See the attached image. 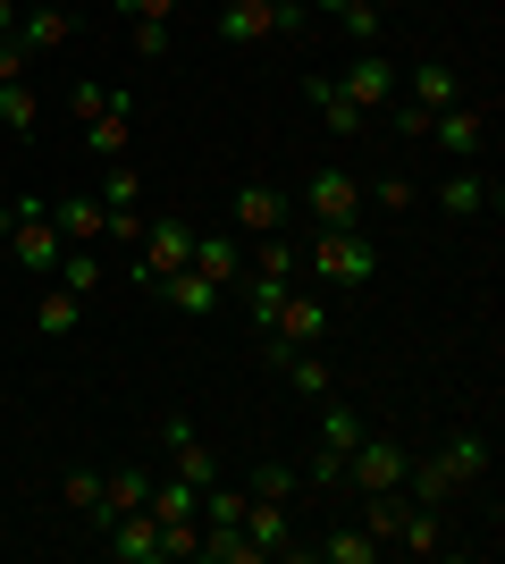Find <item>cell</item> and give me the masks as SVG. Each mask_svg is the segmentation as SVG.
<instances>
[{
	"instance_id": "1",
	"label": "cell",
	"mask_w": 505,
	"mask_h": 564,
	"mask_svg": "<svg viewBox=\"0 0 505 564\" xmlns=\"http://www.w3.org/2000/svg\"><path fill=\"white\" fill-rule=\"evenodd\" d=\"M304 279L312 286H371L380 279V245L362 228H312V245H304Z\"/></svg>"
},
{
	"instance_id": "2",
	"label": "cell",
	"mask_w": 505,
	"mask_h": 564,
	"mask_svg": "<svg viewBox=\"0 0 505 564\" xmlns=\"http://www.w3.org/2000/svg\"><path fill=\"white\" fill-rule=\"evenodd\" d=\"M186 261H194V219L161 212V219H144V245H135V261H127V279L152 295V286H161L168 270H186Z\"/></svg>"
},
{
	"instance_id": "3",
	"label": "cell",
	"mask_w": 505,
	"mask_h": 564,
	"mask_svg": "<svg viewBox=\"0 0 505 564\" xmlns=\"http://www.w3.org/2000/svg\"><path fill=\"white\" fill-rule=\"evenodd\" d=\"M304 212H312V228H362V177L354 169H312Z\"/></svg>"
},
{
	"instance_id": "4",
	"label": "cell",
	"mask_w": 505,
	"mask_h": 564,
	"mask_svg": "<svg viewBox=\"0 0 505 564\" xmlns=\"http://www.w3.org/2000/svg\"><path fill=\"white\" fill-rule=\"evenodd\" d=\"M101 556L110 564H168V531L152 506H135V514H119L110 531H101Z\"/></svg>"
},
{
	"instance_id": "5",
	"label": "cell",
	"mask_w": 505,
	"mask_h": 564,
	"mask_svg": "<svg viewBox=\"0 0 505 564\" xmlns=\"http://www.w3.org/2000/svg\"><path fill=\"white\" fill-rule=\"evenodd\" d=\"M396 85H405V68H396V59H387V51H354V68L337 76V94L354 101L362 118H380L387 101H396Z\"/></svg>"
},
{
	"instance_id": "6",
	"label": "cell",
	"mask_w": 505,
	"mask_h": 564,
	"mask_svg": "<svg viewBox=\"0 0 505 564\" xmlns=\"http://www.w3.org/2000/svg\"><path fill=\"white\" fill-rule=\"evenodd\" d=\"M421 143H438L447 161H481L488 110H481V101H447V110H430V135H421Z\"/></svg>"
},
{
	"instance_id": "7",
	"label": "cell",
	"mask_w": 505,
	"mask_h": 564,
	"mask_svg": "<svg viewBox=\"0 0 505 564\" xmlns=\"http://www.w3.org/2000/svg\"><path fill=\"white\" fill-rule=\"evenodd\" d=\"M405 464H413V455L396 447V438H380V430H371V438L345 455V489H362V497H371V489H405Z\"/></svg>"
},
{
	"instance_id": "8",
	"label": "cell",
	"mask_w": 505,
	"mask_h": 564,
	"mask_svg": "<svg viewBox=\"0 0 505 564\" xmlns=\"http://www.w3.org/2000/svg\"><path fill=\"white\" fill-rule=\"evenodd\" d=\"M320 337H329V295L287 286V304H278V321H270V346H320Z\"/></svg>"
},
{
	"instance_id": "9",
	"label": "cell",
	"mask_w": 505,
	"mask_h": 564,
	"mask_svg": "<svg viewBox=\"0 0 505 564\" xmlns=\"http://www.w3.org/2000/svg\"><path fill=\"white\" fill-rule=\"evenodd\" d=\"M228 228H237V236H278V228H287V194L270 186V177H244L237 203H228Z\"/></svg>"
},
{
	"instance_id": "10",
	"label": "cell",
	"mask_w": 505,
	"mask_h": 564,
	"mask_svg": "<svg viewBox=\"0 0 505 564\" xmlns=\"http://www.w3.org/2000/svg\"><path fill=\"white\" fill-rule=\"evenodd\" d=\"M430 203H438L447 219H481V212H497V177H488L481 161H455V177H447Z\"/></svg>"
},
{
	"instance_id": "11",
	"label": "cell",
	"mask_w": 505,
	"mask_h": 564,
	"mask_svg": "<svg viewBox=\"0 0 505 564\" xmlns=\"http://www.w3.org/2000/svg\"><path fill=\"white\" fill-rule=\"evenodd\" d=\"M186 270H202L211 286H237L244 279V236L237 228H194V261Z\"/></svg>"
},
{
	"instance_id": "12",
	"label": "cell",
	"mask_w": 505,
	"mask_h": 564,
	"mask_svg": "<svg viewBox=\"0 0 505 564\" xmlns=\"http://www.w3.org/2000/svg\"><path fill=\"white\" fill-rule=\"evenodd\" d=\"M85 152H94V161H127V152H135V101L127 94H110V110L85 118Z\"/></svg>"
},
{
	"instance_id": "13",
	"label": "cell",
	"mask_w": 505,
	"mask_h": 564,
	"mask_svg": "<svg viewBox=\"0 0 505 564\" xmlns=\"http://www.w3.org/2000/svg\"><path fill=\"white\" fill-rule=\"evenodd\" d=\"M270 362H278V379H287L295 397H312V404H329V397H337V371L320 362L312 346H270Z\"/></svg>"
},
{
	"instance_id": "14",
	"label": "cell",
	"mask_w": 505,
	"mask_h": 564,
	"mask_svg": "<svg viewBox=\"0 0 505 564\" xmlns=\"http://www.w3.org/2000/svg\"><path fill=\"white\" fill-rule=\"evenodd\" d=\"M76 34V18H68V0H34V9H18V43L43 59V51H59Z\"/></svg>"
},
{
	"instance_id": "15",
	"label": "cell",
	"mask_w": 505,
	"mask_h": 564,
	"mask_svg": "<svg viewBox=\"0 0 505 564\" xmlns=\"http://www.w3.org/2000/svg\"><path fill=\"white\" fill-rule=\"evenodd\" d=\"M9 245H18V270H43V279L59 270V253H68V236L51 228V212H43V219H18V228H9Z\"/></svg>"
},
{
	"instance_id": "16",
	"label": "cell",
	"mask_w": 505,
	"mask_h": 564,
	"mask_svg": "<svg viewBox=\"0 0 505 564\" xmlns=\"http://www.w3.org/2000/svg\"><path fill=\"white\" fill-rule=\"evenodd\" d=\"M152 295H161L168 312H186V321H202V312H219V286L202 279V270H168V279L152 286Z\"/></svg>"
},
{
	"instance_id": "17",
	"label": "cell",
	"mask_w": 505,
	"mask_h": 564,
	"mask_svg": "<svg viewBox=\"0 0 505 564\" xmlns=\"http://www.w3.org/2000/svg\"><path fill=\"white\" fill-rule=\"evenodd\" d=\"M430 464L447 471L455 489H463V480H481V471H488V430H455V438H447V447H438Z\"/></svg>"
},
{
	"instance_id": "18",
	"label": "cell",
	"mask_w": 505,
	"mask_h": 564,
	"mask_svg": "<svg viewBox=\"0 0 505 564\" xmlns=\"http://www.w3.org/2000/svg\"><path fill=\"white\" fill-rule=\"evenodd\" d=\"M304 94H312V110H320V127H329V135H362V127H371L354 101L337 94V76H304Z\"/></svg>"
},
{
	"instance_id": "19",
	"label": "cell",
	"mask_w": 505,
	"mask_h": 564,
	"mask_svg": "<svg viewBox=\"0 0 505 564\" xmlns=\"http://www.w3.org/2000/svg\"><path fill=\"white\" fill-rule=\"evenodd\" d=\"M51 228L68 236V245H94L110 228V212H101V194H68V203H51Z\"/></svg>"
},
{
	"instance_id": "20",
	"label": "cell",
	"mask_w": 505,
	"mask_h": 564,
	"mask_svg": "<svg viewBox=\"0 0 505 564\" xmlns=\"http://www.w3.org/2000/svg\"><path fill=\"white\" fill-rule=\"evenodd\" d=\"M387 547H405V556H438L447 547V514L438 506H405V522H396V540Z\"/></svg>"
},
{
	"instance_id": "21",
	"label": "cell",
	"mask_w": 505,
	"mask_h": 564,
	"mask_svg": "<svg viewBox=\"0 0 505 564\" xmlns=\"http://www.w3.org/2000/svg\"><path fill=\"white\" fill-rule=\"evenodd\" d=\"M219 34H228V43H270V34H278V9H270V0H228V9H219Z\"/></svg>"
},
{
	"instance_id": "22",
	"label": "cell",
	"mask_w": 505,
	"mask_h": 564,
	"mask_svg": "<svg viewBox=\"0 0 505 564\" xmlns=\"http://www.w3.org/2000/svg\"><path fill=\"white\" fill-rule=\"evenodd\" d=\"M244 540L262 547V556H287V506H270V497H244Z\"/></svg>"
},
{
	"instance_id": "23",
	"label": "cell",
	"mask_w": 505,
	"mask_h": 564,
	"mask_svg": "<svg viewBox=\"0 0 505 564\" xmlns=\"http://www.w3.org/2000/svg\"><path fill=\"white\" fill-rule=\"evenodd\" d=\"M295 279H270V270H244V321L270 337V321H278V304H287Z\"/></svg>"
},
{
	"instance_id": "24",
	"label": "cell",
	"mask_w": 505,
	"mask_h": 564,
	"mask_svg": "<svg viewBox=\"0 0 505 564\" xmlns=\"http://www.w3.org/2000/svg\"><path fill=\"white\" fill-rule=\"evenodd\" d=\"M405 101H421V110H447V101H463V76L447 68V59H430V68H413V94Z\"/></svg>"
},
{
	"instance_id": "25",
	"label": "cell",
	"mask_w": 505,
	"mask_h": 564,
	"mask_svg": "<svg viewBox=\"0 0 505 564\" xmlns=\"http://www.w3.org/2000/svg\"><path fill=\"white\" fill-rule=\"evenodd\" d=\"M253 270H270V279H304V245H295L287 228H278V236H253Z\"/></svg>"
},
{
	"instance_id": "26",
	"label": "cell",
	"mask_w": 505,
	"mask_h": 564,
	"mask_svg": "<svg viewBox=\"0 0 505 564\" xmlns=\"http://www.w3.org/2000/svg\"><path fill=\"white\" fill-rule=\"evenodd\" d=\"M0 127H9V135H34V127H43V101L25 94V76H0Z\"/></svg>"
},
{
	"instance_id": "27",
	"label": "cell",
	"mask_w": 505,
	"mask_h": 564,
	"mask_svg": "<svg viewBox=\"0 0 505 564\" xmlns=\"http://www.w3.org/2000/svg\"><path fill=\"white\" fill-rule=\"evenodd\" d=\"M51 279L68 286V295H94V286L110 279V270H101V253H94V245H68V253H59V270H51Z\"/></svg>"
},
{
	"instance_id": "28",
	"label": "cell",
	"mask_w": 505,
	"mask_h": 564,
	"mask_svg": "<svg viewBox=\"0 0 505 564\" xmlns=\"http://www.w3.org/2000/svg\"><path fill=\"white\" fill-rule=\"evenodd\" d=\"M101 212H144V169H135V161H110V177H101Z\"/></svg>"
},
{
	"instance_id": "29",
	"label": "cell",
	"mask_w": 505,
	"mask_h": 564,
	"mask_svg": "<svg viewBox=\"0 0 505 564\" xmlns=\"http://www.w3.org/2000/svg\"><path fill=\"white\" fill-rule=\"evenodd\" d=\"M76 321H85V295H68V286L51 279V295H43V304H34V329H51V337H68Z\"/></svg>"
},
{
	"instance_id": "30",
	"label": "cell",
	"mask_w": 505,
	"mask_h": 564,
	"mask_svg": "<svg viewBox=\"0 0 505 564\" xmlns=\"http://www.w3.org/2000/svg\"><path fill=\"white\" fill-rule=\"evenodd\" d=\"M362 438H371V422H362L354 404H329V413H320V447H337V455H354Z\"/></svg>"
},
{
	"instance_id": "31",
	"label": "cell",
	"mask_w": 505,
	"mask_h": 564,
	"mask_svg": "<svg viewBox=\"0 0 505 564\" xmlns=\"http://www.w3.org/2000/svg\"><path fill=\"white\" fill-rule=\"evenodd\" d=\"M312 556H320V564H371V556H380V540H371V531L354 522V531H329Z\"/></svg>"
},
{
	"instance_id": "32",
	"label": "cell",
	"mask_w": 505,
	"mask_h": 564,
	"mask_svg": "<svg viewBox=\"0 0 505 564\" xmlns=\"http://www.w3.org/2000/svg\"><path fill=\"white\" fill-rule=\"evenodd\" d=\"M168 471H177V480H194V489H211V480H219V455L202 447V438H186V447L168 455Z\"/></svg>"
},
{
	"instance_id": "33",
	"label": "cell",
	"mask_w": 505,
	"mask_h": 564,
	"mask_svg": "<svg viewBox=\"0 0 505 564\" xmlns=\"http://www.w3.org/2000/svg\"><path fill=\"white\" fill-rule=\"evenodd\" d=\"M219 522H244V489L237 480H211V489H202V531H219Z\"/></svg>"
},
{
	"instance_id": "34",
	"label": "cell",
	"mask_w": 505,
	"mask_h": 564,
	"mask_svg": "<svg viewBox=\"0 0 505 564\" xmlns=\"http://www.w3.org/2000/svg\"><path fill=\"white\" fill-rule=\"evenodd\" d=\"M295 489H304V480H295L287 464H262L253 480H244V497H270V506H295Z\"/></svg>"
},
{
	"instance_id": "35",
	"label": "cell",
	"mask_w": 505,
	"mask_h": 564,
	"mask_svg": "<svg viewBox=\"0 0 505 564\" xmlns=\"http://www.w3.org/2000/svg\"><path fill=\"white\" fill-rule=\"evenodd\" d=\"M59 497H68L76 514H85V522L101 531V471H68V480H59Z\"/></svg>"
},
{
	"instance_id": "36",
	"label": "cell",
	"mask_w": 505,
	"mask_h": 564,
	"mask_svg": "<svg viewBox=\"0 0 505 564\" xmlns=\"http://www.w3.org/2000/svg\"><path fill=\"white\" fill-rule=\"evenodd\" d=\"M304 480H312V489H345V455H337V447H312V455H304Z\"/></svg>"
},
{
	"instance_id": "37",
	"label": "cell",
	"mask_w": 505,
	"mask_h": 564,
	"mask_svg": "<svg viewBox=\"0 0 505 564\" xmlns=\"http://www.w3.org/2000/svg\"><path fill=\"white\" fill-rule=\"evenodd\" d=\"M362 203H380V212H421V194H413V177H380V186L362 194Z\"/></svg>"
},
{
	"instance_id": "38",
	"label": "cell",
	"mask_w": 505,
	"mask_h": 564,
	"mask_svg": "<svg viewBox=\"0 0 505 564\" xmlns=\"http://www.w3.org/2000/svg\"><path fill=\"white\" fill-rule=\"evenodd\" d=\"M387 127H396V135H405V143H421V135H430V110H421V101H387Z\"/></svg>"
},
{
	"instance_id": "39",
	"label": "cell",
	"mask_w": 505,
	"mask_h": 564,
	"mask_svg": "<svg viewBox=\"0 0 505 564\" xmlns=\"http://www.w3.org/2000/svg\"><path fill=\"white\" fill-rule=\"evenodd\" d=\"M110 9H119L127 25H168L177 18V0H110Z\"/></svg>"
},
{
	"instance_id": "40",
	"label": "cell",
	"mask_w": 505,
	"mask_h": 564,
	"mask_svg": "<svg viewBox=\"0 0 505 564\" xmlns=\"http://www.w3.org/2000/svg\"><path fill=\"white\" fill-rule=\"evenodd\" d=\"M68 110H76V127H85V118H101V110H110V85H94V76H76Z\"/></svg>"
},
{
	"instance_id": "41",
	"label": "cell",
	"mask_w": 505,
	"mask_h": 564,
	"mask_svg": "<svg viewBox=\"0 0 505 564\" xmlns=\"http://www.w3.org/2000/svg\"><path fill=\"white\" fill-rule=\"evenodd\" d=\"M270 9H278V34H304V25H312V0H270Z\"/></svg>"
},
{
	"instance_id": "42",
	"label": "cell",
	"mask_w": 505,
	"mask_h": 564,
	"mask_svg": "<svg viewBox=\"0 0 505 564\" xmlns=\"http://www.w3.org/2000/svg\"><path fill=\"white\" fill-rule=\"evenodd\" d=\"M186 438H202V430H194L186 413H168V422H161V455H177V447H186Z\"/></svg>"
},
{
	"instance_id": "43",
	"label": "cell",
	"mask_w": 505,
	"mask_h": 564,
	"mask_svg": "<svg viewBox=\"0 0 505 564\" xmlns=\"http://www.w3.org/2000/svg\"><path fill=\"white\" fill-rule=\"evenodd\" d=\"M101 236H119V245H144V212H110V228Z\"/></svg>"
},
{
	"instance_id": "44",
	"label": "cell",
	"mask_w": 505,
	"mask_h": 564,
	"mask_svg": "<svg viewBox=\"0 0 505 564\" xmlns=\"http://www.w3.org/2000/svg\"><path fill=\"white\" fill-rule=\"evenodd\" d=\"M135 51H144V59H168V25H135Z\"/></svg>"
},
{
	"instance_id": "45",
	"label": "cell",
	"mask_w": 505,
	"mask_h": 564,
	"mask_svg": "<svg viewBox=\"0 0 505 564\" xmlns=\"http://www.w3.org/2000/svg\"><path fill=\"white\" fill-rule=\"evenodd\" d=\"M0 34H18V0H0Z\"/></svg>"
},
{
	"instance_id": "46",
	"label": "cell",
	"mask_w": 505,
	"mask_h": 564,
	"mask_svg": "<svg viewBox=\"0 0 505 564\" xmlns=\"http://www.w3.org/2000/svg\"><path fill=\"white\" fill-rule=\"evenodd\" d=\"M9 228H18V203H0V245H9Z\"/></svg>"
}]
</instances>
